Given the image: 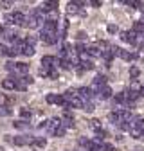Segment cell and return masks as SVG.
Here are the masks:
<instances>
[{
	"instance_id": "cell-25",
	"label": "cell",
	"mask_w": 144,
	"mask_h": 151,
	"mask_svg": "<svg viewBox=\"0 0 144 151\" xmlns=\"http://www.w3.org/2000/svg\"><path fill=\"white\" fill-rule=\"evenodd\" d=\"M90 128H92V129H96V131H101V121H97V119H92V121H90Z\"/></svg>"
},
{
	"instance_id": "cell-8",
	"label": "cell",
	"mask_w": 144,
	"mask_h": 151,
	"mask_svg": "<svg viewBox=\"0 0 144 151\" xmlns=\"http://www.w3.org/2000/svg\"><path fill=\"white\" fill-rule=\"evenodd\" d=\"M32 83V79H31V76H22V78H18L16 79V88L18 90H24L27 85H31Z\"/></svg>"
},
{
	"instance_id": "cell-37",
	"label": "cell",
	"mask_w": 144,
	"mask_h": 151,
	"mask_svg": "<svg viewBox=\"0 0 144 151\" xmlns=\"http://www.w3.org/2000/svg\"><path fill=\"white\" fill-rule=\"evenodd\" d=\"M7 50H9V49H7L6 45H2V43H0V54L4 56V54H7Z\"/></svg>"
},
{
	"instance_id": "cell-41",
	"label": "cell",
	"mask_w": 144,
	"mask_h": 151,
	"mask_svg": "<svg viewBox=\"0 0 144 151\" xmlns=\"http://www.w3.org/2000/svg\"><path fill=\"white\" fill-rule=\"evenodd\" d=\"M142 93H144V83H142Z\"/></svg>"
},
{
	"instance_id": "cell-4",
	"label": "cell",
	"mask_w": 144,
	"mask_h": 151,
	"mask_svg": "<svg viewBox=\"0 0 144 151\" xmlns=\"http://www.w3.org/2000/svg\"><path fill=\"white\" fill-rule=\"evenodd\" d=\"M7 140L9 142H13L14 146H29V144H34V137H14V139H11V137H7Z\"/></svg>"
},
{
	"instance_id": "cell-38",
	"label": "cell",
	"mask_w": 144,
	"mask_h": 151,
	"mask_svg": "<svg viewBox=\"0 0 144 151\" xmlns=\"http://www.w3.org/2000/svg\"><path fill=\"white\" fill-rule=\"evenodd\" d=\"M13 2H9V0H6V2H0V7H11Z\"/></svg>"
},
{
	"instance_id": "cell-39",
	"label": "cell",
	"mask_w": 144,
	"mask_h": 151,
	"mask_svg": "<svg viewBox=\"0 0 144 151\" xmlns=\"http://www.w3.org/2000/svg\"><path fill=\"white\" fill-rule=\"evenodd\" d=\"M9 110H6V108H0V115H2V117H6V115H9Z\"/></svg>"
},
{
	"instance_id": "cell-20",
	"label": "cell",
	"mask_w": 144,
	"mask_h": 151,
	"mask_svg": "<svg viewBox=\"0 0 144 151\" xmlns=\"http://www.w3.org/2000/svg\"><path fill=\"white\" fill-rule=\"evenodd\" d=\"M67 13H68V14H76V13H78V4H76V2H68Z\"/></svg>"
},
{
	"instance_id": "cell-14",
	"label": "cell",
	"mask_w": 144,
	"mask_h": 151,
	"mask_svg": "<svg viewBox=\"0 0 144 151\" xmlns=\"http://www.w3.org/2000/svg\"><path fill=\"white\" fill-rule=\"evenodd\" d=\"M86 54L94 56V58H101V50H99L97 45H90V47H86Z\"/></svg>"
},
{
	"instance_id": "cell-26",
	"label": "cell",
	"mask_w": 144,
	"mask_h": 151,
	"mask_svg": "<svg viewBox=\"0 0 144 151\" xmlns=\"http://www.w3.org/2000/svg\"><path fill=\"white\" fill-rule=\"evenodd\" d=\"M108 121L114 122V124H121V119H119L117 113H108Z\"/></svg>"
},
{
	"instance_id": "cell-12",
	"label": "cell",
	"mask_w": 144,
	"mask_h": 151,
	"mask_svg": "<svg viewBox=\"0 0 144 151\" xmlns=\"http://www.w3.org/2000/svg\"><path fill=\"white\" fill-rule=\"evenodd\" d=\"M61 126L67 129V128H72V126H74V119H72L70 117V113H65V117L61 119Z\"/></svg>"
},
{
	"instance_id": "cell-36",
	"label": "cell",
	"mask_w": 144,
	"mask_h": 151,
	"mask_svg": "<svg viewBox=\"0 0 144 151\" xmlns=\"http://www.w3.org/2000/svg\"><path fill=\"white\" fill-rule=\"evenodd\" d=\"M83 110L92 111V110H94V104H92V103H85V104H83Z\"/></svg>"
},
{
	"instance_id": "cell-9",
	"label": "cell",
	"mask_w": 144,
	"mask_h": 151,
	"mask_svg": "<svg viewBox=\"0 0 144 151\" xmlns=\"http://www.w3.org/2000/svg\"><path fill=\"white\" fill-rule=\"evenodd\" d=\"M42 32H58V27H56V24L54 22H43V25H42Z\"/></svg>"
},
{
	"instance_id": "cell-31",
	"label": "cell",
	"mask_w": 144,
	"mask_h": 151,
	"mask_svg": "<svg viewBox=\"0 0 144 151\" xmlns=\"http://www.w3.org/2000/svg\"><path fill=\"white\" fill-rule=\"evenodd\" d=\"M47 140L45 139H34V146H38V147H45Z\"/></svg>"
},
{
	"instance_id": "cell-17",
	"label": "cell",
	"mask_w": 144,
	"mask_h": 151,
	"mask_svg": "<svg viewBox=\"0 0 144 151\" xmlns=\"http://www.w3.org/2000/svg\"><path fill=\"white\" fill-rule=\"evenodd\" d=\"M45 16H47V22H54V24H56V20L60 18V11H58V9H52V11H49Z\"/></svg>"
},
{
	"instance_id": "cell-40",
	"label": "cell",
	"mask_w": 144,
	"mask_h": 151,
	"mask_svg": "<svg viewBox=\"0 0 144 151\" xmlns=\"http://www.w3.org/2000/svg\"><path fill=\"white\" fill-rule=\"evenodd\" d=\"M103 2H99V0H92V2H90V6H94V7H99Z\"/></svg>"
},
{
	"instance_id": "cell-2",
	"label": "cell",
	"mask_w": 144,
	"mask_h": 151,
	"mask_svg": "<svg viewBox=\"0 0 144 151\" xmlns=\"http://www.w3.org/2000/svg\"><path fill=\"white\" fill-rule=\"evenodd\" d=\"M7 70H11V72H14V74L25 76V74L29 72V65H25V63H7Z\"/></svg>"
},
{
	"instance_id": "cell-28",
	"label": "cell",
	"mask_w": 144,
	"mask_h": 151,
	"mask_svg": "<svg viewBox=\"0 0 144 151\" xmlns=\"http://www.w3.org/2000/svg\"><path fill=\"white\" fill-rule=\"evenodd\" d=\"M94 83H96L97 86H104V85H106V78H104V76H97V78L94 79Z\"/></svg>"
},
{
	"instance_id": "cell-19",
	"label": "cell",
	"mask_w": 144,
	"mask_h": 151,
	"mask_svg": "<svg viewBox=\"0 0 144 151\" xmlns=\"http://www.w3.org/2000/svg\"><path fill=\"white\" fill-rule=\"evenodd\" d=\"M101 58H103L104 61H110V60L114 58V54H112V47H108L106 50H103V54H101Z\"/></svg>"
},
{
	"instance_id": "cell-29",
	"label": "cell",
	"mask_w": 144,
	"mask_h": 151,
	"mask_svg": "<svg viewBox=\"0 0 144 151\" xmlns=\"http://www.w3.org/2000/svg\"><path fill=\"white\" fill-rule=\"evenodd\" d=\"M65 131H67V129H65L63 126H60L56 131H52V135H54V137H63V135H65Z\"/></svg>"
},
{
	"instance_id": "cell-10",
	"label": "cell",
	"mask_w": 144,
	"mask_h": 151,
	"mask_svg": "<svg viewBox=\"0 0 144 151\" xmlns=\"http://www.w3.org/2000/svg\"><path fill=\"white\" fill-rule=\"evenodd\" d=\"M11 16H13V24H14V25H24V24H25V16H24L20 11L13 13Z\"/></svg>"
},
{
	"instance_id": "cell-6",
	"label": "cell",
	"mask_w": 144,
	"mask_h": 151,
	"mask_svg": "<svg viewBox=\"0 0 144 151\" xmlns=\"http://www.w3.org/2000/svg\"><path fill=\"white\" fill-rule=\"evenodd\" d=\"M25 27H29V29H36L38 25H43V22L42 20H38V18L34 16V13H31L27 18H25V24H24Z\"/></svg>"
},
{
	"instance_id": "cell-35",
	"label": "cell",
	"mask_w": 144,
	"mask_h": 151,
	"mask_svg": "<svg viewBox=\"0 0 144 151\" xmlns=\"http://www.w3.org/2000/svg\"><path fill=\"white\" fill-rule=\"evenodd\" d=\"M34 42H36V36H29L27 40H25V43L27 45H32V47H34Z\"/></svg>"
},
{
	"instance_id": "cell-5",
	"label": "cell",
	"mask_w": 144,
	"mask_h": 151,
	"mask_svg": "<svg viewBox=\"0 0 144 151\" xmlns=\"http://www.w3.org/2000/svg\"><path fill=\"white\" fill-rule=\"evenodd\" d=\"M92 90H90L88 86H83V88H78V97L83 101V103H88L90 99H92Z\"/></svg>"
},
{
	"instance_id": "cell-13",
	"label": "cell",
	"mask_w": 144,
	"mask_h": 151,
	"mask_svg": "<svg viewBox=\"0 0 144 151\" xmlns=\"http://www.w3.org/2000/svg\"><path fill=\"white\" fill-rule=\"evenodd\" d=\"M2 86L6 90H13V88H16V79L14 78H7V79L2 81Z\"/></svg>"
},
{
	"instance_id": "cell-18",
	"label": "cell",
	"mask_w": 144,
	"mask_h": 151,
	"mask_svg": "<svg viewBox=\"0 0 144 151\" xmlns=\"http://www.w3.org/2000/svg\"><path fill=\"white\" fill-rule=\"evenodd\" d=\"M79 68H81V70H92V68H94V63L88 61V60H81V61H79Z\"/></svg>"
},
{
	"instance_id": "cell-16",
	"label": "cell",
	"mask_w": 144,
	"mask_h": 151,
	"mask_svg": "<svg viewBox=\"0 0 144 151\" xmlns=\"http://www.w3.org/2000/svg\"><path fill=\"white\" fill-rule=\"evenodd\" d=\"M114 103H115V104L128 103V97H126V92H119V93H115V97H114Z\"/></svg>"
},
{
	"instance_id": "cell-22",
	"label": "cell",
	"mask_w": 144,
	"mask_h": 151,
	"mask_svg": "<svg viewBox=\"0 0 144 151\" xmlns=\"http://www.w3.org/2000/svg\"><path fill=\"white\" fill-rule=\"evenodd\" d=\"M133 31L137 34H144V22H135L133 24Z\"/></svg>"
},
{
	"instance_id": "cell-27",
	"label": "cell",
	"mask_w": 144,
	"mask_h": 151,
	"mask_svg": "<svg viewBox=\"0 0 144 151\" xmlns=\"http://www.w3.org/2000/svg\"><path fill=\"white\" fill-rule=\"evenodd\" d=\"M54 68H47V67H42L40 68V76H43V78H50V72Z\"/></svg>"
},
{
	"instance_id": "cell-24",
	"label": "cell",
	"mask_w": 144,
	"mask_h": 151,
	"mask_svg": "<svg viewBox=\"0 0 144 151\" xmlns=\"http://www.w3.org/2000/svg\"><path fill=\"white\" fill-rule=\"evenodd\" d=\"M130 90H132V92H137V93H142V85H139L137 81H133V83L130 85Z\"/></svg>"
},
{
	"instance_id": "cell-23",
	"label": "cell",
	"mask_w": 144,
	"mask_h": 151,
	"mask_svg": "<svg viewBox=\"0 0 144 151\" xmlns=\"http://www.w3.org/2000/svg\"><path fill=\"white\" fill-rule=\"evenodd\" d=\"M22 54H24V56H32V54H34V47H32V45H27V43H25V47H24Z\"/></svg>"
},
{
	"instance_id": "cell-3",
	"label": "cell",
	"mask_w": 144,
	"mask_h": 151,
	"mask_svg": "<svg viewBox=\"0 0 144 151\" xmlns=\"http://www.w3.org/2000/svg\"><path fill=\"white\" fill-rule=\"evenodd\" d=\"M40 38H42V42H43V43H47V45H54V43H58L60 34H58V32H40Z\"/></svg>"
},
{
	"instance_id": "cell-7",
	"label": "cell",
	"mask_w": 144,
	"mask_h": 151,
	"mask_svg": "<svg viewBox=\"0 0 144 151\" xmlns=\"http://www.w3.org/2000/svg\"><path fill=\"white\" fill-rule=\"evenodd\" d=\"M47 103L65 106V99H63V96H58V93H49V96H47Z\"/></svg>"
},
{
	"instance_id": "cell-15",
	"label": "cell",
	"mask_w": 144,
	"mask_h": 151,
	"mask_svg": "<svg viewBox=\"0 0 144 151\" xmlns=\"http://www.w3.org/2000/svg\"><path fill=\"white\" fill-rule=\"evenodd\" d=\"M40 9H42L43 13H49V11H52V9H58V2H43Z\"/></svg>"
},
{
	"instance_id": "cell-33",
	"label": "cell",
	"mask_w": 144,
	"mask_h": 151,
	"mask_svg": "<svg viewBox=\"0 0 144 151\" xmlns=\"http://www.w3.org/2000/svg\"><path fill=\"white\" fill-rule=\"evenodd\" d=\"M139 74H140V70H139L137 67H132V68H130V76H132V78H137Z\"/></svg>"
},
{
	"instance_id": "cell-30",
	"label": "cell",
	"mask_w": 144,
	"mask_h": 151,
	"mask_svg": "<svg viewBox=\"0 0 144 151\" xmlns=\"http://www.w3.org/2000/svg\"><path fill=\"white\" fill-rule=\"evenodd\" d=\"M20 115H22L24 119H31V110H27V108H22V110H20Z\"/></svg>"
},
{
	"instance_id": "cell-11",
	"label": "cell",
	"mask_w": 144,
	"mask_h": 151,
	"mask_svg": "<svg viewBox=\"0 0 144 151\" xmlns=\"http://www.w3.org/2000/svg\"><path fill=\"white\" fill-rule=\"evenodd\" d=\"M97 97H99V99H110V97H112V88L104 85V86H103V88L99 90V93H97Z\"/></svg>"
},
{
	"instance_id": "cell-32",
	"label": "cell",
	"mask_w": 144,
	"mask_h": 151,
	"mask_svg": "<svg viewBox=\"0 0 144 151\" xmlns=\"http://www.w3.org/2000/svg\"><path fill=\"white\" fill-rule=\"evenodd\" d=\"M7 103H9V99H7V97L4 96V93H0V108H4V106H6Z\"/></svg>"
},
{
	"instance_id": "cell-42",
	"label": "cell",
	"mask_w": 144,
	"mask_h": 151,
	"mask_svg": "<svg viewBox=\"0 0 144 151\" xmlns=\"http://www.w3.org/2000/svg\"><path fill=\"white\" fill-rule=\"evenodd\" d=\"M140 22H144V14H142V20H140Z\"/></svg>"
},
{
	"instance_id": "cell-1",
	"label": "cell",
	"mask_w": 144,
	"mask_h": 151,
	"mask_svg": "<svg viewBox=\"0 0 144 151\" xmlns=\"http://www.w3.org/2000/svg\"><path fill=\"white\" fill-rule=\"evenodd\" d=\"M121 40L126 42V43L137 45V42H139V34H137L133 29H132V31H124V32H121Z\"/></svg>"
},
{
	"instance_id": "cell-21",
	"label": "cell",
	"mask_w": 144,
	"mask_h": 151,
	"mask_svg": "<svg viewBox=\"0 0 144 151\" xmlns=\"http://www.w3.org/2000/svg\"><path fill=\"white\" fill-rule=\"evenodd\" d=\"M67 29H68V22L67 20H61V25H60V38H63L65 36V32H67Z\"/></svg>"
},
{
	"instance_id": "cell-34",
	"label": "cell",
	"mask_w": 144,
	"mask_h": 151,
	"mask_svg": "<svg viewBox=\"0 0 144 151\" xmlns=\"http://www.w3.org/2000/svg\"><path fill=\"white\" fill-rule=\"evenodd\" d=\"M119 29H117V25H114V24H110V25H108V32H110V34H115Z\"/></svg>"
}]
</instances>
